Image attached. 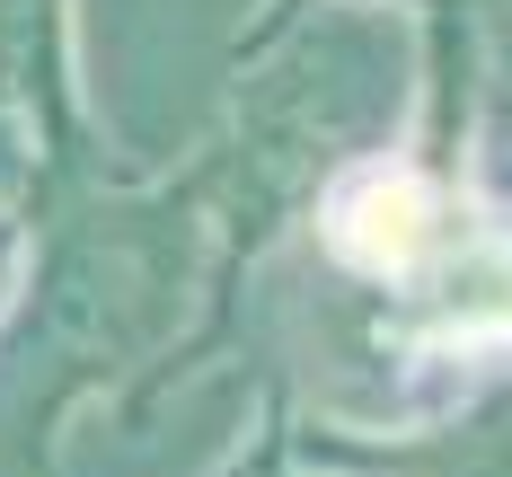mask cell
<instances>
[{
    "label": "cell",
    "mask_w": 512,
    "mask_h": 477,
    "mask_svg": "<svg viewBox=\"0 0 512 477\" xmlns=\"http://www.w3.org/2000/svg\"><path fill=\"white\" fill-rule=\"evenodd\" d=\"M424 230H433V195L415 177H362L336 195V248L362 265H415Z\"/></svg>",
    "instance_id": "cell-1"
}]
</instances>
